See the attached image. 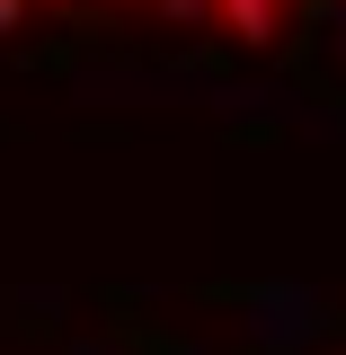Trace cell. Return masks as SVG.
Returning <instances> with one entry per match:
<instances>
[{
    "mask_svg": "<svg viewBox=\"0 0 346 355\" xmlns=\"http://www.w3.org/2000/svg\"><path fill=\"white\" fill-rule=\"evenodd\" d=\"M222 9H231V27H240L249 44H266V36H275V0H222Z\"/></svg>",
    "mask_w": 346,
    "mask_h": 355,
    "instance_id": "cell-1",
    "label": "cell"
},
{
    "mask_svg": "<svg viewBox=\"0 0 346 355\" xmlns=\"http://www.w3.org/2000/svg\"><path fill=\"white\" fill-rule=\"evenodd\" d=\"M205 9H214V0H169V18H205Z\"/></svg>",
    "mask_w": 346,
    "mask_h": 355,
    "instance_id": "cell-2",
    "label": "cell"
}]
</instances>
